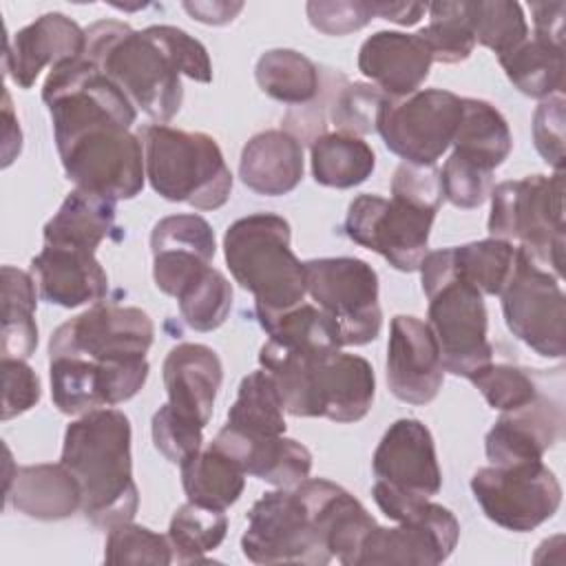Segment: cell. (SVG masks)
I'll list each match as a JSON object with an SVG mask.
<instances>
[{
    "mask_svg": "<svg viewBox=\"0 0 566 566\" xmlns=\"http://www.w3.org/2000/svg\"><path fill=\"white\" fill-rule=\"evenodd\" d=\"M254 80L268 97L290 106H305L321 91L318 66L294 49L265 51L256 60Z\"/></svg>",
    "mask_w": 566,
    "mask_h": 566,
    "instance_id": "obj_37",
    "label": "cell"
},
{
    "mask_svg": "<svg viewBox=\"0 0 566 566\" xmlns=\"http://www.w3.org/2000/svg\"><path fill=\"white\" fill-rule=\"evenodd\" d=\"M181 486L186 491L188 502L226 511L232 506L243 489L245 473L243 469L219 451L212 442L206 449L195 451L181 464Z\"/></svg>",
    "mask_w": 566,
    "mask_h": 566,
    "instance_id": "obj_32",
    "label": "cell"
},
{
    "mask_svg": "<svg viewBox=\"0 0 566 566\" xmlns=\"http://www.w3.org/2000/svg\"><path fill=\"white\" fill-rule=\"evenodd\" d=\"M104 562L117 566H168L172 564V548L166 535H159L146 526L122 522L108 528L104 544Z\"/></svg>",
    "mask_w": 566,
    "mask_h": 566,
    "instance_id": "obj_44",
    "label": "cell"
},
{
    "mask_svg": "<svg viewBox=\"0 0 566 566\" xmlns=\"http://www.w3.org/2000/svg\"><path fill=\"white\" fill-rule=\"evenodd\" d=\"M391 197L438 212L444 201L440 168L402 161L391 177Z\"/></svg>",
    "mask_w": 566,
    "mask_h": 566,
    "instance_id": "obj_51",
    "label": "cell"
},
{
    "mask_svg": "<svg viewBox=\"0 0 566 566\" xmlns=\"http://www.w3.org/2000/svg\"><path fill=\"white\" fill-rule=\"evenodd\" d=\"M42 102L51 115L64 175L75 188L115 201L144 190V146L139 135L130 133L137 108L86 55L49 71Z\"/></svg>",
    "mask_w": 566,
    "mask_h": 566,
    "instance_id": "obj_1",
    "label": "cell"
},
{
    "mask_svg": "<svg viewBox=\"0 0 566 566\" xmlns=\"http://www.w3.org/2000/svg\"><path fill=\"white\" fill-rule=\"evenodd\" d=\"M371 469L378 482L407 495L433 497L442 489L433 436L416 418H398L389 424L374 451Z\"/></svg>",
    "mask_w": 566,
    "mask_h": 566,
    "instance_id": "obj_18",
    "label": "cell"
},
{
    "mask_svg": "<svg viewBox=\"0 0 566 566\" xmlns=\"http://www.w3.org/2000/svg\"><path fill=\"white\" fill-rule=\"evenodd\" d=\"M469 380L484 396L489 407L500 411L520 409L539 394V385L533 374L506 363H489L469 376Z\"/></svg>",
    "mask_w": 566,
    "mask_h": 566,
    "instance_id": "obj_46",
    "label": "cell"
},
{
    "mask_svg": "<svg viewBox=\"0 0 566 566\" xmlns=\"http://www.w3.org/2000/svg\"><path fill=\"white\" fill-rule=\"evenodd\" d=\"M305 290L340 327L343 347L367 345L378 338L382 310L378 274L356 256H325L303 263Z\"/></svg>",
    "mask_w": 566,
    "mask_h": 566,
    "instance_id": "obj_9",
    "label": "cell"
},
{
    "mask_svg": "<svg viewBox=\"0 0 566 566\" xmlns=\"http://www.w3.org/2000/svg\"><path fill=\"white\" fill-rule=\"evenodd\" d=\"M451 146L460 159L493 172L511 155L513 137L506 117L491 102L462 97V119Z\"/></svg>",
    "mask_w": 566,
    "mask_h": 566,
    "instance_id": "obj_31",
    "label": "cell"
},
{
    "mask_svg": "<svg viewBox=\"0 0 566 566\" xmlns=\"http://www.w3.org/2000/svg\"><path fill=\"white\" fill-rule=\"evenodd\" d=\"M2 119H4V144H2V168L11 166V161L22 150V130L15 119V113L11 108V95L4 91V104H2Z\"/></svg>",
    "mask_w": 566,
    "mask_h": 566,
    "instance_id": "obj_57",
    "label": "cell"
},
{
    "mask_svg": "<svg viewBox=\"0 0 566 566\" xmlns=\"http://www.w3.org/2000/svg\"><path fill=\"white\" fill-rule=\"evenodd\" d=\"M241 551L254 564L325 566L334 557L314 531L294 489L263 493L248 513Z\"/></svg>",
    "mask_w": 566,
    "mask_h": 566,
    "instance_id": "obj_14",
    "label": "cell"
},
{
    "mask_svg": "<svg viewBox=\"0 0 566 566\" xmlns=\"http://www.w3.org/2000/svg\"><path fill=\"white\" fill-rule=\"evenodd\" d=\"M150 188L172 203L219 210L232 192V172L214 137L166 124L139 130Z\"/></svg>",
    "mask_w": 566,
    "mask_h": 566,
    "instance_id": "obj_6",
    "label": "cell"
},
{
    "mask_svg": "<svg viewBox=\"0 0 566 566\" xmlns=\"http://www.w3.org/2000/svg\"><path fill=\"white\" fill-rule=\"evenodd\" d=\"M460 119V95L444 88H420L407 97H387L376 133L387 150L402 161L436 166L453 144Z\"/></svg>",
    "mask_w": 566,
    "mask_h": 566,
    "instance_id": "obj_11",
    "label": "cell"
},
{
    "mask_svg": "<svg viewBox=\"0 0 566 566\" xmlns=\"http://www.w3.org/2000/svg\"><path fill=\"white\" fill-rule=\"evenodd\" d=\"M226 511L186 502L172 513L166 537L172 548V559L177 564H192L203 562L206 553L219 548V544L226 539Z\"/></svg>",
    "mask_w": 566,
    "mask_h": 566,
    "instance_id": "obj_40",
    "label": "cell"
},
{
    "mask_svg": "<svg viewBox=\"0 0 566 566\" xmlns=\"http://www.w3.org/2000/svg\"><path fill=\"white\" fill-rule=\"evenodd\" d=\"M115 199L75 188L44 223V245L95 254L99 243L115 230Z\"/></svg>",
    "mask_w": 566,
    "mask_h": 566,
    "instance_id": "obj_30",
    "label": "cell"
},
{
    "mask_svg": "<svg viewBox=\"0 0 566 566\" xmlns=\"http://www.w3.org/2000/svg\"><path fill=\"white\" fill-rule=\"evenodd\" d=\"M130 440L128 416L113 407L88 411L64 431L60 462L82 486L84 517L99 528L130 522L139 509Z\"/></svg>",
    "mask_w": 566,
    "mask_h": 566,
    "instance_id": "obj_2",
    "label": "cell"
},
{
    "mask_svg": "<svg viewBox=\"0 0 566 566\" xmlns=\"http://www.w3.org/2000/svg\"><path fill=\"white\" fill-rule=\"evenodd\" d=\"M86 31L84 55L111 77L155 124L170 122L184 102L181 73L150 27L97 20Z\"/></svg>",
    "mask_w": 566,
    "mask_h": 566,
    "instance_id": "obj_3",
    "label": "cell"
},
{
    "mask_svg": "<svg viewBox=\"0 0 566 566\" xmlns=\"http://www.w3.org/2000/svg\"><path fill=\"white\" fill-rule=\"evenodd\" d=\"M2 334L0 354L2 358L27 360L38 347V285L31 272L13 265H2Z\"/></svg>",
    "mask_w": 566,
    "mask_h": 566,
    "instance_id": "obj_34",
    "label": "cell"
},
{
    "mask_svg": "<svg viewBox=\"0 0 566 566\" xmlns=\"http://www.w3.org/2000/svg\"><path fill=\"white\" fill-rule=\"evenodd\" d=\"M148 360H91L82 356L49 358L51 398L66 416H84L130 400L148 378Z\"/></svg>",
    "mask_w": 566,
    "mask_h": 566,
    "instance_id": "obj_16",
    "label": "cell"
},
{
    "mask_svg": "<svg viewBox=\"0 0 566 566\" xmlns=\"http://www.w3.org/2000/svg\"><path fill=\"white\" fill-rule=\"evenodd\" d=\"M212 444L232 458L245 475L279 489L298 486L312 471L310 449L285 436H245L223 427Z\"/></svg>",
    "mask_w": 566,
    "mask_h": 566,
    "instance_id": "obj_27",
    "label": "cell"
},
{
    "mask_svg": "<svg viewBox=\"0 0 566 566\" xmlns=\"http://www.w3.org/2000/svg\"><path fill=\"white\" fill-rule=\"evenodd\" d=\"M564 93L546 97L533 113V142L542 159L564 170Z\"/></svg>",
    "mask_w": 566,
    "mask_h": 566,
    "instance_id": "obj_52",
    "label": "cell"
},
{
    "mask_svg": "<svg viewBox=\"0 0 566 566\" xmlns=\"http://www.w3.org/2000/svg\"><path fill=\"white\" fill-rule=\"evenodd\" d=\"M429 24L418 31L427 42L433 62L460 64L475 49L471 2H431Z\"/></svg>",
    "mask_w": 566,
    "mask_h": 566,
    "instance_id": "obj_41",
    "label": "cell"
},
{
    "mask_svg": "<svg viewBox=\"0 0 566 566\" xmlns=\"http://www.w3.org/2000/svg\"><path fill=\"white\" fill-rule=\"evenodd\" d=\"M40 298L66 310L102 303L108 294V274L91 252L44 245L31 270Z\"/></svg>",
    "mask_w": 566,
    "mask_h": 566,
    "instance_id": "obj_26",
    "label": "cell"
},
{
    "mask_svg": "<svg viewBox=\"0 0 566 566\" xmlns=\"http://www.w3.org/2000/svg\"><path fill=\"white\" fill-rule=\"evenodd\" d=\"M283 413L285 407L272 376L265 369H256L239 382L226 427L245 436H283L287 429Z\"/></svg>",
    "mask_w": 566,
    "mask_h": 566,
    "instance_id": "obj_38",
    "label": "cell"
},
{
    "mask_svg": "<svg viewBox=\"0 0 566 566\" xmlns=\"http://www.w3.org/2000/svg\"><path fill=\"white\" fill-rule=\"evenodd\" d=\"M86 31L60 11H49L7 40L4 75L20 88H31L44 66L84 53Z\"/></svg>",
    "mask_w": 566,
    "mask_h": 566,
    "instance_id": "obj_22",
    "label": "cell"
},
{
    "mask_svg": "<svg viewBox=\"0 0 566 566\" xmlns=\"http://www.w3.org/2000/svg\"><path fill=\"white\" fill-rule=\"evenodd\" d=\"M376 376L367 358L358 354L332 352L312 363L314 418L334 422L363 420L374 402Z\"/></svg>",
    "mask_w": 566,
    "mask_h": 566,
    "instance_id": "obj_23",
    "label": "cell"
},
{
    "mask_svg": "<svg viewBox=\"0 0 566 566\" xmlns=\"http://www.w3.org/2000/svg\"><path fill=\"white\" fill-rule=\"evenodd\" d=\"M471 24L475 44L491 49L497 57L511 53L528 38V24L520 2L478 0L471 2Z\"/></svg>",
    "mask_w": 566,
    "mask_h": 566,
    "instance_id": "obj_43",
    "label": "cell"
},
{
    "mask_svg": "<svg viewBox=\"0 0 566 566\" xmlns=\"http://www.w3.org/2000/svg\"><path fill=\"white\" fill-rule=\"evenodd\" d=\"M310 24L325 35H347L374 20L371 2L358 0H312L305 4Z\"/></svg>",
    "mask_w": 566,
    "mask_h": 566,
    "instance_id": "obj_49",
    "label": "cell"
},
{
    "mask_svg": "<svg viewBox=\"0 0 566 566\" xmlns=\"http://www.w3.org/2000/svg\"><path fill=\"white\" fill-rule=\"evenodd\" d=\"M294 493L329 555L345 566H356L360 546L376 526L369 511L347 489L325 478H307L294 486Z\"/></svg>",
    "mask_w": 566,
    "mask_h": 566,
    "instance_id": "obj_20",
    "label": "cell"
},
{
    "mask_svg": "<svg viewBox=\"0 0 566 566\" xmlns=\"http://www.w3.org/2000/svg\"><path fill=\"white\" fill-rule=\"evenodd\" d=\"M444 382L438 340L427 321L396 314L387 343V387L409 405H429Z\"/></svg>",
    "mask_w": 566,
    "mask_h": 566,
    "instance_id": "obj_17",
    "label": "cell"
},
{
    "mask_svg": "<svg viewBox=\"0 0 566 566\" xmlns=\"http://www.w3.org/2000/svg\"><path fill=\"white\" fill-rule=\"evenodd\" d=\"M371 495L398 526L376 524L360 546L356 566H436L449 559L460 539V524L447 506L400 493L378 480Z\"/></svg>",
    "mask_w": 566,
    "mask_h": 566,
    "instance_id": "obj_7",
    "label": "cell"
},
{
    "mask_svg": "<svg viewBox=\"0 0 566 566\" xmlns=\"http://www.w3.org/2000/svg\"><path fill=\"white\" fill-rule=\"evenodd\" d=\"M161 371L170 409L206 427L223 380L219 354L201 343H179L164 358Z\"/></svg>",
    "mask_w": 566,
    "mask_h": 566,
    "instance_id": "obj_25",
    "label": "cell"
},
{
    "mask_svg": "<svg viewBox=\"0 0 566 566\" xmlns=\"http://www.w3.org/2000/svg\"><path fill=\"white\" fill-rule=\"evenodd\" d=\"M150 29L166 46L181 75L201 84L212 82V62L208 49L197 38L172 24H150Z\"/></svg>",
    "mask_w": 566,
    "mask_h": 566,
    "instance_id": "obj_50",
    "label": "cell"
},
{
    "mask_svg": "<svg viewBox=\"0 0 566 566\" xmlns=\"http://www.w3.org/2000/svg\"><path fill=\"white\" fill-rule=\"evenodd\" d=\"M155 325L133 305L95 303L62 323L49 338V358L82 356L91 360L142 358L150 349Z\"/></svg>",
    "mask_w": 566,
    "mask_h": 566,
    "instance_id": "obj_15",
    "label": "cell"
},
{
    "mask_svg": "<svg viewBox=\"0 0 566 566\" xmlns=\"http://www.w3.org/2000/svg\"><path fill=\"white\" fill-rule=\"evenodd\" d=\"M4 502L27 517L57 522L82 509V486L64 462L27 464L7 473Z\"/></svg>",
    "mask_w": 566,
    "mask_h": 566,
    "instance_id": "obj_28",
    "label": "cell"
},
{
    "mask_svg": "<svg viewBox=\"0 0 566 566\" xmlns=\"http://www.w3.org/2000/svg\"><path fill=\"white\" fill-rule=\"evenodd\" d=\"M440 184L442 197L449 203L462 210H471L480 208L489 199L493 190V172L473 166L451 153L440 170Z\"/></svg>",
    "mask_w": 566,
    "mask_h": 566,
    "instance_id": "obj_48",
    "label": "cell"
},
{
    "mask_svg": "<svg viewBox=\"0 0 566 566\" xmlns=\"http://www.w3.org/2000/svg\"><path fill=\"white\" fill-rule=\"evenodd\" d=\"M292 228L274 212L237 219L223 234V256L232 279L254 296L256 316L303 303L305 270L290 248Z\"/></svg>",
    "mask_w": 566,
    "mask_h": 566,
    "instance_id": "obj_4",
    "label": "cell"
},
{
    "mask_svg": "<svg viewBox=\"0 0 566 566\" xmlns=\"http://www.w3.org/2000/svg\"><path fill=\"white\" fill-rule=\"evenodd\" d=\"M433 210L418 208L402 199L358 195L343 223L349 241L380 254L400 272H416L429 252Z\"/></svg>",
    "mask_w": 566,
    "mask_h": 566,
    "instance_id": "obj_12",
    "label": "cell"
},
{
    "mask_svg": "<svg viewBox=\"0 0 566 566\" xmlns=\"http://www.w3.org/2000/svg\"><path fill=\"white\" fill-rule=\"evenodd\" d=\"M564 433V402L548 394H537L528 405L502 411L484 436V451L491 464H513L542 460Z\"/></svg>",
    "mask_w": 566,
    "mask_h": 566,
    "instance_id": "obj_21",
    "label": "cell"
},
{
    "mask_svg": "<svg viewBox=\"0 0 566 566\" xmlns=\"http://www.w3.org/2000/svg\"><path fill=\"white\" fill-rule=\"evenodd\" d=\"M500 296L504 323L515 338L544 358H564L566 296L557 276L517 248L513 274Z\"/></svg>",
    "mask_w": 566,
    "mask_h": 566,
    "instance_id": "obj_13",
    "label": "cell"
},
{
    "mask_svg": "<svg viewBox=\"0 0 566 566\" xmlns=\"http://www.w3.org/2000/svg\"><path fill=\"white\" fill-rule=\"evenodd\" d=\"M455 274L471 283L482 296H500L506 287L515 259L517 245L502 239H482L464 245H453Z\"/></svg>",
    "mask_w": 566,
    "mask_h": 566,
    "instance_id": "obj_39",
    "label": "cell"
},
{
    "mask_svg": "<svg viewBox=\"0 0 566 566\" xmlns=\"http://www.w3.org/2000/svg\"><path fill=\"white\" fill-rule=\"evenodd\" d=\"M312 177L318 186L347 190L365 184L376 168L374 148L347 133H323L310 144Z\"/></svg>",
    "mask_w": 566,
    "mask_h": 566,
    "instance_id": "obj_33",
    "label": "cell"
},
{
    "mask_svg": "<svg viewBox=\"0 0 566 566\" xmlns=\"http://www.w3.org/2000/svg\"><path fill=\"white\" fill-rule=\"evenodd\" d=\"M374 15L400 27H413L429 11L424 2H371Z\"/></svg>",
    "mask_w": 566,
    "mask_h": 566,
    "instance_id": "obj_56",
    "label": "cell"
},
{
    "mask_svg": "<svg viewBox=\"0 0 566 566\" xmlns=\"http://www.w3.org/2000/svg\"><path fill=\"white\" fill-rule=\"evenodd\" d=\"M175 298L190 329L212 332L226 323L232 310V285L223 272L208 265Z\"/></svg>",
    "mask_w": 566,
    "mask_h": 566,
    "instance_id": "obj_42",
    "label": "cell"
},
{
    "mask_svg": "<svg viewBox=\"0 0 566 566\" xmlns=\"http://www.w3.org/2000/svg\"><path fill=\"white\" fill-rule=\"evenodd\" d=\"M2 420L33 409L42 398L38 374L22 358H2Z\"/></svg>",
    "mask_w": 566,
    "mask_h": 566,
    "instance_id": "obj_53",
    "label": "cell"
},
{
    "mask_svg": "<svg viewBox=\"0 0 566 566\" xmlns=\"http://www.w3.org/2000/svg\"><path fill=\"white\" fill-rule=\"evenodd\" d=\"M385 99L387 95L374 84L345 80L340 88H334L329 99V119L338 133L356 137L376 133Z\"/></svg>",
    "mask_w": 566,
    "mask_h": 566,
    "instance_id": "obj_45",
    "label": "cell"
},
{
    "mask_svg": "<svg viewBox=\"0 0 566 566\" xmlns=\"http://www.w3.org/2000/svg\"><path fill=\"white\" fill-rule=\"evenodd\" d=\"M153 279L159 292L177 296L217 254L212 226L201 214H168L150 232Z\"/></svg>",
    "mask_w": 566,
    "mask_h": 566,
    "instance_id": "obj_19",
    "label": "cell"
},
{
    "mask_svg": "<svg viewBox=\"0 0 566 566\" xmlns=\"http://www.w3.org/2000/svg\"><path fill=\"white\" fill-rule=\"evenodd\" d=\"M303 170V144L285 128H268L252 135L239 159L243 186L263 197L292 192L301 184Z\"/></svg>",
    "mask_w": 566,
    "mask_h": 566,
    "instance_id": "obj_29",
    "label": "cell"
},
{
    "mask_svg": "<svg viewBox=\"0 0 566 566\" xmlns=\"http://www.w3.org/2000/svg\"><path fill=\"white\" fill-rule=\"evenodd\" d=\"M489 234L517 245L533 263L562 279L564 170L502 181L491 190Z\"/></svg>",
    "mask_w": 566,
    "mask_h": 566,
    "instance_id": "obj_8",
    "label": "cell"
},
{
    "mask_svg": "<svg viewBox=\"0 0 566 566\" xmlns=\"http://www.w3.org/2000/svg\"><path fill=\"white\" fill-rule=\"evenodd\" d=\"M256 318L268 340L281 347L305 354H332L343 347L338 323L318 305L303 301L285 312L261 314Z\"/></svg>",
    "mask_w": 566,
    "mask_h": 566,
    "instance_id": "obj_35",
    "label": "cell"
},
{
    "mask_svg": "<svg viewBox=\"0 0 566 566\" xmlns=\"http://www.w3.org/2000/svg\"><path fill=\"white\" fill-rule=\"evenodd\" d=\"M418 272L429 301L427 323L438 340L444 371L469 378L493 363L484 296L455 274L453 250L427 252Z\"/></svg>",
    "mask_w": 566,
    "mask_h": 566,
    "instance_id": "obj_5",
    "label": "cell"
},
{
    "mask_svg": "<svg viewBox=\"0 0 566 566\" xmlns=\"http://www.w3.org/2000/svg\"><path fill=\"white\" fill-rule=\"evenodd\" d=\"M433 57L418 33L376 31L358 51V71L387 97H407L429 77Z\"/></svg>",
    "mask_w": 566,
    "mask_h": 566,
    "instance_id": "obj_24",
    "label": "cell"
},
{
    "mask_svg": "<svg viewBox=\"0 0 566 566\" xmlns=\"http://www.w3.org/2000/svg\"><path fill=\"white\" fill-rule=\"evenodd\" d=\"M471 491L482 513L513 533L537 528L562 504V484L542 460L482 467L471 478Z\"/></svg>",
    "mask_w": 566,
    "mask_h": 566,
    "instance_id": "obj_10",
    "label": "cell"
},
{
    "mask_svg": "<svg viewBox=\"0 0 566 566\" xmlns=\"http://www.w3.org/2000/svg\"><path fill=\"white\" fill-rule=\"evenodd\" d=\"M533 35L564 46V2H531Z\"/></svg>",
    "mask_w": 566,
    "mask_h": 566,
    "instance_id": "obj_54",
    "label": "cell"
},
{
    "mask_svg": "<svg viewBox=\"0 0 566 566\" xmlns=\"http://www.w3.org/2000/svg\"><path fill=\"white\" fill-rule=\"evenodd\" d=\"M184 9L192 20L203 24H228L243 9V2H184Z\"/></svg>",
    "mask_w": 566,
    "mask_h": 566,
    "instance_id": "obj_55",
    "label": "cell"
},
{
    "mask_svg": "<svg viewBox=\"0 0 566 566\" xmlns=\"http://www.w3.org/2000/svg\"><path fill=\"white\" fill-rule=\"evenodd\" d=\"M509 82L524 95L546 99L564 93V46L542 38H526L511 53L497 57Z\"/></svg>",
    "mask_w": 566,
    "mask_h": 566,
    "instance_id": "obj_36",
    "label": "cell"
},
{
    "mask_svg": "<svg viewBox=\"0 0 566 566\" xmlns=\"http://www.w3.org/2000/svg\"><path fill=\"white\" fill-rule=\"evenodd\" d=\"M203 429V424L172 411L168 402L153 413L150 422L155 449L172 464H181L188 455L201 449Z\"/></svg>",
    "mask_w": 566,
    "mask_h": 566,
    "instance_id": "obj_47",
    "label": "cell"
}]
</instances>
